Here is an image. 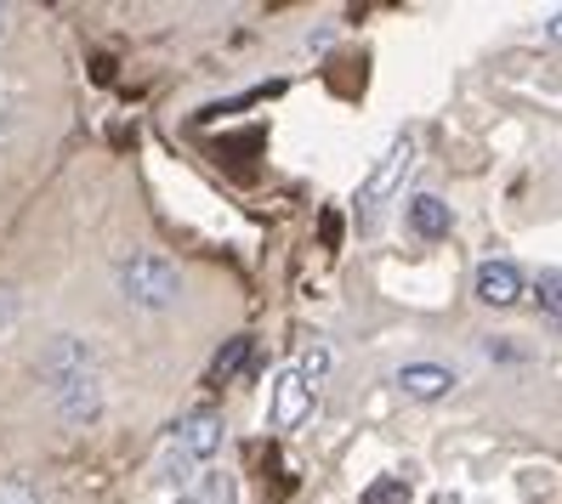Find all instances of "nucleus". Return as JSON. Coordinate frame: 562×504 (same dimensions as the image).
<instances>
[{"mask_svg": "<svg viewBox=\"0 0 562 504\" xmlns=\"http://www.w3.org/2000/svg\"><path fill=\"white\" fill-rule=\"evenodd\" d=\"M535 300H540L546 318H562V273L557 266H546V273L535 278Z\"/></svg>", "mask_w": 562, "mask_h": 504, "instance_id": "f8f14e48", "label": "nucleus"}, {"mask_svg": "<svg viewBox=\"0 0 562 504\" xmlns=\"http://www.w3.org/2000/svg\"><path fill=\"white\" fill-rule=\"evenodd\" d=\"M546 41H551V46H562V12H551V18H546Z\"/></svg>", "mask_w": 562, "mask_h": 504, "instance_id": "f3484780", "label": "nucleus"}, {"mask_svg": "<svg viewBox=\"0 0 562 504\" xmlns=\"http://www.w3.org/2000/svg\"><path fill=\"white\" fill-rule=\"evenodd\" d=\"M295 368H302V375H307L313 386H324V375H329V368H336V357H329L324 346H307L302 357H295Z\"/></svg>", "mask_w": 562, "mask_h": 504, "instance_id": "ddd939ff", "label": "nucleus"}, {"mask_svg": "<svg viewBox=\"0 0 562 504\" xmlns=\"http://www.w3.org/2000/svg\"><path fill=\"white\" fill-rule=\"evenodd\" d=\"M472 289H477L483 307H517V300L528 295V278H522L517 261H483L472 273Z\"/></svg>", "mask_w": 562, "mask_h": 504, "instance_id": "0eeeda50", "label": "nucleus"}, {"mask_svg": "<svg viewBox=\"0 0 562 504\" xmlns=\"http://www.w3.org/2000/svg\"><path fill=\"white\" fill-rule=\"evenodd\" d=\"M0 504H41V493L23 477H0Z\"/></svg>", "mask_w": 562, "mask_h": 504, "instance_id": "4468645a", "label": "nucleus"}, {"mask_svg": "<svg viewBox=\"0 0 562 504\" xmlns=\"http://www.w3.org/2000/svg\"><path fill=\"white\" fill-rule=\"evenodd\" d=\"M256 363V334H234V341H227L216 357H211V368H205V380L211 386H227L239 375V368H250Z\"/></svg>", "mask_w": 562, "mask_h": 504, "instance_id": "1a4fd4ad", "label": "nucleus"}, {"mask_svg": "<svg viewBox=\"0 0 562 504\" xmlns=\"http://www.w3.org/2000/svg\"><path fill=\"white\" fill-rule=\"evenodd\" d=\"M227 443V425L216 409H200V414H182L171 425V436H165V448H159V465H154V477L165 488H188V482H200L205 477V465L222 454Z\"/></svg>", "mask_w": 562, "mask_h": 504, "instance_id": "f03ea898", "label": "nucleus"}, {"mask_svg": "<svg viewBox=\"0 0 562 504\" xmlns=\"http://www.w3.org/2000/svg\"><path fill=\"white\" fill-rule=\"evenodd\" d=\"M318 227H324V239H329V250H341V216H318Z\"/></svg>", "mask_w": 562, "mask_h": 504, "instance_id": "dca6fc26", "label": "nucleus"}, {"mask_svg": "<svg viewBox=\"0 0 562 504\" xmlns=\"http://www.w3.org/2000/svg\"><path fill=\"white\" fill-rule=\"evenodd\" d=\"M404 221H409V232H415L420 244H438V239H449L454 210L443 205L438 193H409V210H404Z\"/></svg>", "mask_w": 562, "mask_h": 504, "instance_id": "6e6552de", "label": "nucleus"}, {"mask_svg": "<svg viewBox=\"0 0 562 504\" xmlns=\"http://www.w3.org/2000/svg\"><path fill=\"white\" fill-rule=\"evenodd\" d=\"M409 164H415V130H398V137H392V148L381 153V164H375V171L363 176V187H358V232H363V239H375V232H381L386 198L398 193V182L409 176Z\"/></svg>", "mask_w": 562, "mask_h": 504, "instance_id": "20e7f679", "label": "nucleus"}, {"mask_svg": "<svg viewBox=\"0 0 562 504\" xmlns=\"http://www.w3.org/2000/svg\"><path fill=\"white\" fill-rule=\"evenodd\" d=\"M358 504H409V482L404 477H375Z\"/></svg>", "mask_w": 562, "mask_h": 504, "instance_id": "9b49d317", "label": "nucleus"}, {"mask_svg": "<svg viewBox=\"0 0 562 504\" xmlns=\"http://www.w3.org/2000/svg\"><path fill=\"white\" fill-rule=\"evenodd\" d=\"M313 402H318V386L302 375V368H284L279 375V386H273V425L279 431H295V425H307V414H313Z\"/></svg>", "mask_w": 562, "mask_h": 504, "instance_id": "39448f33", "label": "nucleus"}, {"mask_svg": "<svg viewBox=\"0 0 562 504\" xmlns=\"http://www.w3.org/2000/svg\"><path fill=\"white\" fill-rule=\"evenodd\" d=\"M454 386H460V375L449 363H438V357H415V363L398 368V391L415 397V402H443Z\"/></svg>", "mask_w": 562, "mask_h": 504, "instance_id": "423d86ee", "label": "nucleus"}, {"mask_svg": "<svg viewBox=\"0 0 562 504\" xmlns=\"http://www.w3.org/2000/svg\"><path fill=\"white\" fill-rule=\"evenodd\" d=\"M193 499L200 504H234V477H227V470H205V477L193 482Z\"/></svg>", "mask_w": 562, "mask_h": 504, "instance_id": "9d476101", "label": "nucleus"}, {"mask_svg": "<svg viewBox=\"0 0 562 504\" xmlns=\"http://www.w3.org/2000/svg\"><path fill=\"white\" fill-rule=\"evenodd\" d=\"M0 35H7V7H0Z\"/></svg>", "mask_w": 562, "mask_h": 504, "instance_id": "6ab92c4d", "label": "nucleus"}, {"mask_svg": "<svg viewBox=\"0 0 562 504\" xmlns=\"http://www.w3.org/2000/svg\"><path fill=\"white\" fill-rule=\"evenodd\" d=\"M120 295H125L137 312H165V307H177V300H182V273H177V261L159 255V250L125 255V261H120Z\"/></svg>", "mask_w": 562, "mask_h": 504, "instance_id": "7ed1b4c3", "label": "nucleus"}, {"mask_svg": "<svg viewBox=\"0 0 562 504\" xmlns=\"http://www.w3.org/2000/svg\"><path fill=\"white\" fill-rule=\"evenodd\" d=\"M18 318V289H7V284H0V329H7Z\"/></svg>", "mask_w": 562, "mask_h": 504, "instance_id": "2eb2a0df", "label": "nucleus"}, {"mask_svg": "<svg viewBox=\"0 0 562 504\" xmlns=\"http://www.w3.org/2000/svg\"><path fill=\"white\" fill-rule=\"evenodd\" d=\"M171 504H200V499H193V493H177V499H171Z\"/></svg>", "mask_w": 562, "mask_h": 504, "instance_id": "a211bd4d", "label": "nucleus"}, {"mask_svg": "<svg viewBox=\"0 0 562 504\" xmlns=\"http://www.w3.org/2000/svg\"><path fill=\"white\" fill-rule=\"evenodd\" d=\"M41 380L52 397V414L69 425H91L103 414V380H97V352L80 334H57L41 352Z\"/></svg>", "mask_w": 562, "mask_h": 504, "instance_id": "f257e3e1", "label": "nucleus"}]
</instances>
